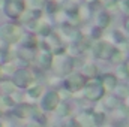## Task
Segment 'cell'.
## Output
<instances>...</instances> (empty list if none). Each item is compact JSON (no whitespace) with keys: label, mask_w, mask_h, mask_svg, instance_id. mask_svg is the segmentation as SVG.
<instances>
[{"label":"cell","mask_w":129,"mask_h":127,"mask_svg":"<svg viewBox=\"0 0 129 127\" xmlns=\"http://www.w3.org/2000/svg\"><path fill=\"white\" fill-rule=\"evenodd\" d=\"M84 85V78L80 76V75H75V76H71L68 81H66V87L69 90H78Z\"/></svg>","instance_id":"cell-7"},{"label":"cell","mask_w":129,"mask_h":127,"mask_svg":"<svg viewBox=\"0 0 129 127\" xmlns=\"http://www.w3.org/2000/svg\"><path fill=\"white\" fill-rule=\"evenodd\" d=\"M102 96H104V87H102L101 82H90V84L87 85L86 97H87L89 100L96 102V100H99Z\"/></svg>","instance_id":"cell-2"},{"label":"cell","mask_w":129,"mask_h":127,"mask_svg":"<svg viewBox=\"0 0 129 127\" xmlns=\"http://www.w3.org/2000/svg\"><path fill=\"white\" fill-rule=\"evenodd\" d=\"M57 105H59V94H57L56 91H50L48 94L44 97V100H42V106H44V109H47V111L54 109Z\"/></svg>","instance_id":"cell-6"},{"label":"cell","mask_w":129,"mask_h":127,"mask_svg":"<svg viewBox=\"0 0 129 127\" xmlns=\"http://www.w3.org/2000/svg\"><path fill=\"white\" fill-rule=\"evenodd\" d=\"M48 12H56L57 11V3H54V2H48Z\"/></svg>","instance_id":"cell-18"},{"label":"cell","mask_w":129,"mask_h":127,"mask_svg":"<svg viewBox=\"0 0 129 127\" xmlns=\"http://www.w3.org/2000/svg\"><path fill=\"white\" fill-rule=\"evenodd\" d=\"M29 94L32 96V97H38V96L41 94V87H35V88H32V90L29 91Z\"/></svg>","instance_id":"cell-16"},{"label":"cell","mask_w":129,"mask_h":127,"mask_svg":"<svg viewBox=\"0 0 129 127\" xmlns=\"http://www.w3.org/2000/svg\"><path fill=\"white\" fill-rule=\"evenodd\" d=\"M126 30H128V32H129V21H128V23H126Z\"/></svg>","instance_id":"cell-28"},{"label":"cell","mask_w":129,"mask_h":127,"mask_svg":"<svg viewBox=\"0 0 129 127\" xmlns=\"http://www.w3.org/2000/svg\"><path fill=\"white\" fill-rule=\"evenodd\" d=\"M5 111V102H3V99L0 97V112H3Z\"/></svg>","instance_id":"cell-25"},{"label":"cell","mask_w":129,"mask_h":127,"mask_svg":"<svg viewBox=\"0 0 129 127\" xmlns=\"http://www.w3.org/2000/svg\"><path fill=\"white\" fill-rule=\"evenodd\" d=\"M113 46L107 42H99L95 45V55L96 57H102V58H110L113 55Z\"/></svg>","instance_id":"cell-5"},{"label":"cell","mask_w":129,"mask_h":127,"mask_svg":"<svg viewBox=\"0 0 129 127\" xmlns=\"http://www.w3.org/2000/svg\"><path fill=\"white\" fill-rule=\"evenodd\" d=\"M84 73L86 75H95L96 73V69H95V66H87V67H84Z\"/></svg>","instance_id":"cell-14"},{"label":"cell","mask_w":129,"mask_h":127,"mask_svg":"<svg viewBox=\"0 0 129 127\" xmlns=\"http://www.w3.org/2000/svg\"><path fill=\"white\" fill-rule=\"evenodd\" d=\"M63 127H77V123H75V120H66L63 123Z\"/></svg>","instance_id":"cell-21"},{"label":"cell","mask_w":129,"mask_h":127,"mask_svg":"<svg viewBox=\"0 0 129 127\" xmlns=\"http://www.w3.org/2000/svg\"><path fill=\"white\" fill-rule=\"evenodd\" d=\"M32 81V75L27 69H20L15 72V76H14V82L18 85V87H27L29 82Z\"/></svg>","instance_id":"cell-4"},{"label":"cell","mask_w":129,"mask_h":127,"mask_svg":"<svg viewBox=\"0 0 129 127\" xmlns=\"http://www.w3.org/2000/svg\"><path fill=\"white\" fill-rule=\"evenodd\" d=\"M41 5V0H33V6H39Z\"/></svg>","instance_id":"cell-26"},{"label":"cell","mask_w":129,"mask_h":127,"mask_svg":"<svg viewBox=\"0 0 129 127\" xmlns=\"http://www.w3.org/2000/svg\"><path fill=\"white\" fill-rule=\"evenodd\" d=\"M68 111H69V108H68V106H66V105H62V106H60V109H59V112H60V115H66V114H68Z\"/></svg>","instance_id":"cell-24"},{"label":"cell","mask_w":129,"mask_h":127,"mask_svg":"<svg viewBox=\"0 0 129 127\" xmlns=\"http://www.w3.org/2000/svg\"><path fill=\"white\" fill-rule=\"evenodd\" d=\"M102 82H104V85H105L107 88H114V87H116V84H117L116 78H114V76H111V75H107V76H104Z\"/></svg>","instance_id":"cell-10"},{"label":"cell","mask_w":129,"mask_h":127,"mask_svg":"<svg viewBox=\"0 0 129 127\" xmlns=\"http://www.w3.org/2000/svg\"><path fill=\"white\" fill-rule=\"evenodd\" d=\"M113 54H114V57H113V61H116V63H119V61H122V54L119 52V51H113Z\"/></svg>","instance_id":"cell-19"},{"label":"cell","mask_w":129,"mask_h":127,"mask_svg":"<svg viewBox=\"0 0 129 127\" xmlns=\"http://www.w3.org/2000/svg\"><path fill=\"white\" fill-rule=\"evenodd\" d=\"M98 20H99L98 23H99L101 27H105V26H108V23H110V17H108L107 14H101Z\"/></svg>","instance_id":"cell-11"},{"label":"cell","mask_w":129,"mask_h":127,"mask_svg":"<svg viewBox=\"0 0 129 127\" xmlns=\"http://www.w3.org/2000/svg\"><path fill=\"white\" fill-rule=\"evenodd\" d=\"M5 11H6L8 17L17 18L24 11V2L23 0H8L5 5Z\"/></svg>","instance_id":"cell-1"},{"label":"cell","mask_w":129,"mask_h":127,"mask_svg":"<svg viewBox=\"0 0 129 127\" xmlns=\"http://www.w3.org/2000/svg\"><path fill=\"white\" fill-rule=\"evenodd\" d=\"M2 88L6 90V93H12V91H14V85H12V84H8V82H5V84L2 85Z\"/></svg>","instance_id":"cell-20"},{"label":"cell","mask_w":129,"mask_h":127,"mask_svg":"<svg viewBox=\"0 0 129 127\" xmlns=\"http://www.w3.org/2000/svg\"><path fill=\"white\" fill-rule=\"evenodd\" d=\"M87 2H90V3H92V2H96V0H87Z\"/></svg>","instance_id":"cell-29"},{"label":"cell","mask_w":129,"mask_h":127,"mask_svg":"<svg viewBox=\"0 0 129 127\" xmlns=\"http://www.w3.org/2000/svg\"><path fill=\"white\" fill-rule=\"evenodd\" d=\"M104 121V115L102 114H96V115H93V123L95 124H101Z\"/></svg>","instance_id":"cell-17"},{"label":"cell","mask_w":129,"mask_h":127,"mask_svg":"<svg viewBox=\"0 0 129 127\" xmlns=\"http://www.w3.org/2000/svg\"><path fill=\"white\" fill-rule=\"evenodd\" d=\"M128 94V88H123V87H120L119 90H117V96H120V97H123V96Z\"/></svg>","instance_id":"cell-22"},{"label":"cell","mask_w":129,"mask_h":127,"mask_svg":"<svg viewBox=\"0 0 129 127\" xmlns=\"http://www.w3.org/2000/svg\"><path fill=\"white\" fill-rule=\"evenodd\" d=\"M102 2H104V5H111L114 0H102Z\"/></svg>","instance_id":"cell-27"},{"label":"cell","mask_w":129,"mask_h":127,"mask_svg":"<svg viewBox=\"0 0 129 127\" xmlns=\"http://www.w3.org/2000/svg\"><path fill=\"white\" fill-rule=\"evenodd\" d=\"M128 75H129V72H128V67H126V66H123V67L119 69V76H120V78H126Z\"/></svg>","instance_id":"cell-15"},{"label":"cell","mask_w":129,"mask_h":127,"mask_svg":"<svg viewBox=\"0 0 129 127\" xmlns=\"http://www.w3.org/2000/svg\"><path fill=\"white\" fill-rule=\"evenodd\" d=\"M122 9L125 12H129V0H123L122 2Z\"/></svg>","instance_id":"cell-23"},{"label":"cell","mask_w":129,"mask_h":127,"mask_svg":"<svg viewBox=\"0 0 129 127\" xmlns=\"http://www.w3.org/2000/svg\"><path fill=\"white\" fill-rule=\"evenodd\" d=\"M41 63L44 64L45 67H48L50 63H51V55H50V54H47V52H45V54H42V55H41Z\"/></svg>","instance_id":"cell-12"},{"label":"cell","mask_w":129,"mask_h":127,"mask_svg":"<svg viewBox=\"0 0 129 127\" xmlns=\"http://www.w3.org/2000/svg\"><path fill=\"white\" fill-rule=\"evenodd\" d=\"M30 112H32V109H30L27 105H21V106H18V108H17L15 115H18L20 118H24V117H29V115H30Z\"/></svg>","instance_id":"cell-9"},{"label":"cell","mask_w":129,"mask_h":127,"mask_svg":"<svg viewBox=\"0 0 129 127\" xmlns=\"http://www.w3.org/2000/svg\"><path fill=\"white\" fill-rule=\"evenodd\" d=\"M50 32H51V29H50V26H48V24H41V26H39V33H41V34L48 36Z\"/></svg>","instance_id":"cell-13"},{"label":"cell","mask_w":129,"mask_h":127,"mask_svg":"<svg viewBox=\"0 0 129 127\" xmlns=\"http://www.w3.org/2000/svg\"><path fill=\"white\" fill-rule=\"evenodd\" d=\"M75 123L77 124H80L81 127H90L92 124H95L93 123V115H87V114H81L77 120H75Z\"/></svg>","instance_id":"cell-8"},{"label":"cell","mask_w":129,"mask_h":127,"mask_svg":"<svg viewBox=\"0 0 129 127\" xmlns=\"http://www.w3.org/2000/svg\"><path fill=\"white\" fill-rule=\"evenodd\" d=\"M0 34H2V37L5 39V40H9V42H15L18 37H20V29L18 27H15V26H11V24H6V26H3L2 29H0Z\"/></svg>","instance_id":"cell-3"}]
</instances>
